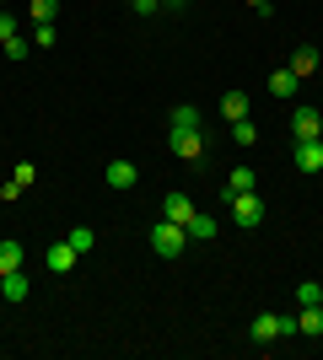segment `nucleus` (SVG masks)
<instances>
[{
	"instance_id": "nucleus-8",
	"label": "nucleus",
	"mask_w": 323,
	"mask_h": 360,
	"mask_svg": "<svg viewBox=\"0 0 323 360\" xmlns=\"http://www.w3.org/2000/svg\"><path fill=\"white\" fill-rule=\"evenodd\" d=\"M189 215H194V199H189V194H178V188H172V194L162 199V221H178V226H184Z\"/></svg>"
},
{
	"instance_id": "nucleus-4",
	"label": "nucleus",
	"mask_w": 323,
	"mask_h": 360,
	"mask_svg": "<svg viewBox=\"0 0 323 360\" xmlns=\"http://www.w3.org/2000/svg\"><path fill=\"white\" fill-rule=\"evenodd\" d=\"M291 135L296 140H323V113L318 108H296L291 113Z\"/></svg>"
},
{
	"instance_id": "nucleus-9",
	"label": "nucleus",
	"mask_w": 323,
	"mask_h": 360,
	"mask_svg": "<svg viewBox=\"0 0 323 360\" xmlns=\"http://www.w3.org/2000/svg\"><path fill=\"white\" fill-rule=\"evenodd\" d=\"M44 258H49V269H54V274H70V269H76V258H81V253L70 248V242H54V248H49Z\"/></svg>"
},
{
	"instance_id": "nucleus-12",
	"label": "nucleus",
	"mask_w": 323,
	"mask_h": 360,
	"mask_svg": "<svg viewBox=\"0 0 323 360\" xmlns=\"http://www.w3.org/2000/svg\"><path fill=\"white\" fill-rule=\"evenodd\" d=\"M296 333L323 339V307H302V312H296Z\"/></svg>"
},
{
	"instance_id": "nucleus-17",
	"label": "nucleus",
	"mask_w": 323,
	"mask_h": 360,
	"mask_svg": "<svg viewBox=\"0 0 323 360\" xmlns=\"http://www.w3.org/2000/svg\"><path fill=\"white\" fill-rule=\"evenodd\" d=\"M172 129H200V108L178 103V108H172Z\"/></svg>"
},
{
	"instance_id": "nucleus-5",
	"label": "nucleus",
	"mask_w": 323,
	"mask_h": 360,
	"mask_svg": "<svg viewBox=\"0 0 323 360\" xmlns=\"http://www.w3.org/2000/svg\"><path fill=\"white\" fill-rule=\"evenodd\" d=\"M103 183L113 188V194H129L140 183V172H135V162H108V172H103Z\"/></svg>"
},
{
	"instance_id": "nucleus-28",
	"label": "nucleus",
	"mask_w": 323,
	"mask_h": 360,
	"mask_svg": "<svg viewBox=\"0 0 323 360\" xmlns=\"http://www.w3.org/2000/svg\"><path fill=\"white\" fill-rule=\"evenodd\" d=\"M189 0H162V11H184Z\"/></svg>"
},
{
	"instance_id": "nucleus-21",
	"label": "nucleus",
	"mask_w": 323,
	"mask_h": 360,
	"mask_svg": "<svg viewBox=\"0 0 323 360\" xmlns=\"http://www.w3.org/2000/svg\"><path fill=\"white\" fill-rule=\"evenodd\" d=\"M318 290H323V285H312V280H302V285H296V307H318Z\"/></svg>"
},
{
	"instance_id": "nucleus-1",
	"label": "nucleus",
	"mask_w": 323,
	"mask_h": 360,
	"mask_svg": "<svg viewBox=\"0 0 323 360\" xmlns=\"http://www.w3.org/2000/svg\"><path fill=\"white\" fill-rule=\"evenodd\" d=\"M151 248H156L162 258H184V248H189V231H184L178 221H156V226H151Z\"/></svg>"
},
{
	"instance_id": "nucleus-30",
	"label": "nucleus",
	"mask_w": 323,
	"mask_h": 360,
	"mask_svg": "<svg viewBox=\"0 0 323 360\" xmlns=\"http://www.w3.org/2000/svg\"><path fill=\"white\" fill-rule=\"evenodd\" d=\"M318 307H323V290H318Z\"/></svg>"
},
{
	"instance_id": "nucleus-29",
	"label": "nucleus",
	"mask_w": 323,
	"mask_h": 360,
	"mask_svg": "<svg viewBox=\"0 0 323 360\" xmlns=\"http://www.w3.org/2000/svg\"><path fill=\"white\" fill-rule=\"evenodd\" d=\"M248 6H253V11H270V0H248Z\"/></svg>"
},
{
	"instance_id": "nucleus-26",
	"label": "nucleus",
	"mask_w": 323,
	"mask_h": 360,
	"mask_svg": "<svg viewBox=\"0 0 323 360\" xmlns=\"http://www.w3.org/2000/svg\"><path fill=\"white\" fill-rule=\"evenodd\" d=\"M6 38H16V16L11 11H0V44H6Z\"/></svg>"
},
{
	"instance_id": "nucleus-15",
	"label": "nucleus",
	"mask_w": 323,
	"mask_h": 360,
	"mask_svg": "<svg viewBox=\"0 0 323 360\" xmlns=\"http://www.w3.org/2000/svg\"><path fill=\"white\" fill-rule=\"evenodd\" d=\"M296 86H302V81H296V75H291V65L270 75V91H275V97H296Z\"/></svg>"
},
{
	"instance_id": "nucleus-22",
	"label": "nucleus",
	"mask_w": 323,
	"mask_h": 360,
	"mask_svg": "<svg viewBox=\"0 0 323 360\" xmlns=\"http://www.w3.org/2000/svg\"><path fill=\"white\" fill-rule=\"evenodd\" d=\"M32 44H38V49H54V22H38V27H32Z\"/></svg>"
},
{
	"instance_id": "nucleus-19",
	"label": "nucleus",
	"mask_w": 323,
	"mask_h": 360,
	"mask_svg": "<svg viewBox=\"0 0 323 360\" xmlns=\"http://www.w3.org/2000/svg\"><path fill=\"white\" fill-rule=\"evenodd\" d=\"M232 140H237V146H253V140H259L253 119H232Z\"/></svg>"
},
{
	"instance_id": "nucleus-3",
	"label": "nucleus",
	"mask_w": 323,
	"mask_h": 360,
	"mask_svg": "<svg viewBox=\"0 0 323 360\" xmlns=\"http://www.w3.org/2000/svg\"><path fill=\"white\" fill-rule=\"evenodd\" d=\"M167 146H172L178 162H200V156H205V135H200V129H172Z\"/></svg>"
},
{
	"instance_id": "nucleus-2",
	"label": "nucleus",
	"mask_w": 323,
	"mask_h": 360,
	"mask_svg": "<svg viewBox=\"0 0 323 360\" xmlns=\"http://www.w3.org/2000/svg\"><path fill=\"white\" fill-rule=\"evenodd\" d=\"M227 210H232V221L243 226V231H253V226H264V199H259V188H253V194H237V199H232V205H227Z\"/></svg>"
},
{
	"instance_id": "nucleus-20",
	"label": "nucleus",
	"mask_w": 323,
	"mask_h": 360,
	"mask_svg": "<svg viewBox=\"0 0 323 360\" xmlns=\"http://www.w3.org/2000/svg\"><path fill=\"white\" fill-rule=\"evenodd\" d=\"M32 22H54V11H60V0H27Z\"/></svg>"
},
{
	"instance_id": "nucleus-27",
	"label": "nucleus",
	"mask_w": 323,
	"mask_h": 360,
	"mask_svg": "<svg viewBox=\"0 0 323 360\" xmlns=\"http://www.w3.org/2000/svg\"><path fill=\"white\" fill-rule=\"evenodd\" d=\"M129 6H135V16H156L162 11V0H129Z\"/></svg>"
},
{
	"instance_id": "nucleus-11",
	"label": "nucleus",
	"mask_w": 323,
	"mask_h": 360,
	"mask_svg": "<svg viewBox=\"0 0 323 360\" xmlns=\"http://www.w3.org/2000/svg\"><path fill=\"white\" fill-rule=\"evenodd\" d=\"M184 231H189V242H215V231H221V226H215L210 215H189Z\"/></svg>"
},
{
	"instance_id": "nucleus-7",
	"label": "nucleus",
	"mask_w": 323,
	"mask_h": 360,
	"mask_svg": "<svg viewBox=\"0 0 323 360\" xmlns=\"http://www.w3.org/2000/svg\"><path fill=\"white\" fill-rule=\"evenodd\" d=\"M296 172H323V140H296Z\"/></svg>"
},
{
	"instance_id": "nucleus-6",
	"label": "nucleus",
	"mask_w": 323,
	"mask_h": 360,
	"mask_svg": "<svg viewBox=\"0 0 323 360\" xmlns=\"http://www.w3.org/2000/svg\"><path fill=\"white\" fill-rule=\"evenodd\" d=\"M253 188H259V172H253V167H237L227 178V188H221V205H232L237 194H253Z\"/></svg>"
},
{
	"instance_id": "nucleus-14",
	"label": "nucleus",
	"mask_w": 323,
	"mask_h": 360,
	"mask_svg": "<svg viewBox=\"0 0 323 360\" xmlns=\"http://www.w3.org/2000/svg\"><path fill=\"white\" fill-rule=\"evenodd\" d=\"M0 296H6V301H22V296H27V274H22V269L0 274Z\"/></svg>"
},
{
	"instance_id": "nucleus-24",
	"label": "nucleus",
	"mask_w": 323,
	"mask_h": 360,
	"mask_svg": "<svg viewBox=\"0 0 323 360\" xmlns=\"http://www.w3.org/2000/svg\"><path fill=\"white\" fill-rule=\"evenodd\" d=\"M6 60H27V38H22V32L6 38Z\"/></svg>"
},
{
	"instance_id": "nucleus-23",
	"label": "nucleus",
	"mask_w": 323,
	"mask_h": 360,
	"mask_svg": "<svg viewBox=\"0 0 323 360\" xmlns=\"http://www.w3.org/2000/svg\"><path fill=\"white\" fill-rule=\"evenodd\" d=\"M11 178L22 183V188H32V178H38V167H32V162H16V167H11Z\"/></svg>"
},
{
	"instance_id": "nucleus-16",
	"label": "nucleus",
	"mask_w": 323,
	"mask_h": 360,
	"mask_svg": "<svg viewBox=\"0 0 323 360\" xmlns=\"http://www.w3.org/2000/svg\"><path fill=\"white\" fill-rule=\"evenodd\" d=\"M221 113H227V124L248 119V97H243V91H227V97H221Z\"/></svg>"
},
{
	"instance_id": "nucleus-25",
	"label": "nucleus",
	"mask_w": 323,
	"mask_h": 360,
	"mask_svg": "<svg viewBox=\"0 0 323 360\" xmlns=\"http://www.w3.org/2000/svg\"><path fill=\"white\" fill-rule=\"evenodd\" d=\"M22 194H27V188H22V183H16V178H11V183H0V199H6V205H16V199H22Z\"/></svg>"
},
{
	"instance_id": "nucleus-10",
	"label": "nucleus",
	"mask_w": 323,
	"mask_h": 360,
	"mask_svg": "<svg viewBox=\"0 0 323 360\" xmlns=\"http://www.w3.org/2000/svg\"><path fill=\"white\" fill-rule=\"evenodd\" d=\"M312 70H318V49H312V44H302V49L291 54V75H296V81H308Z\"/></svg>"
},
{
	"instance_id": "nucleus-18",
	"label": "nucleus",
	"mask_w": 323,
	"mask_h": 360,
	"mask_svg": "<svg viewBox=\"0 0 323 360\" xmlns=\"http://www.w3.org/2000/svg\"><path fill=\"white\" fill-rule=\"evenodd\" d=\"M65 242H70L76 253H92V248H97V231H92V226H76V231H70Z\"/></svg>"
},
{
	"instance_id": "nucleus-13",
	"label": "nucleus",
	"mask_w": 323,
	"mask_h": 360,
	"mask_svg": "<svg viewBox=\"0 0 323 360\" xmlns=\"http://www.w3.org/2000/svg\"><path fill=\"white\" fill-rule=\"evenodd\" d=\"M22 258H27V253H22V242H16V237H6V242H0V274L22 269Z\"/></svg>"
}]
</instances>
